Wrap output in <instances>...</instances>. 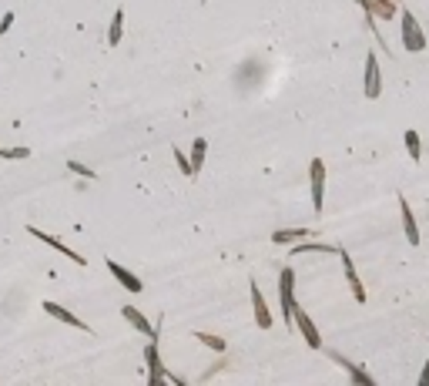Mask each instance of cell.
Returning <instances> with one entry per match:
<instances>
[{"label": "cell", "mask_w": 429, "mask_h": 386, "mask_svg": "<svg viewBox=\"0 0 429 386\" xmlns=\"http://www.w3.org/2000/svg\"><path fill=\"white\" fill-rule=\"evenodd\" d=\"M121 316H125V319L131 323V326H134V329H138V333H145L148 339H158V333H154V326L148 323V316H145V312H138L134 306H121Z\"/></svg>", "instance_id": "cell-14"}, {"label": "cell", "mask_w": 429, "mask_h": 386, "mask_svg": "<svg viewBox=\"0 0 429 386\" xmlns=\"http://www.w3.org/2000/svg\"><path fill=\"white\" fill-rule=\"evenodd\" d=\"M145 363H148V383L151 386H161L165 383V366H161V353H158V339H148L145 346Z\"/></svg>", "instance_id": "cell-9"}, {"label": "cell", "mask_w": 429, "mask_h": 386, "mask_svg": "<svg viewBox=\"0 0 429 386\" xmlns=\"http://www.w3.org/2000/svg\"><path fill=\"white\" fill-rule=\"evenodd\" d=\"M362 91H366V98H369V101H379V94H382V68H379L376 51L366 54V77H362Z\"/></svg>", "instance_id": "cell-4"}, {"label": "cell", "mask_w": 429, "mask_h": 386, "mask_svg": "<svg viewBox=\"0 0 429 386\" xmlns=\"http://www.w3.org/2000/svg\"><path fill=\"white\" fill-rule=\"evenodd\" d=\"M67 172H74V175H81V179H87V181L98 179V172H94V168H87L84 161H74V158L67 161Z\"/></svg>", "instance_id": "cell-21"}, {"label": "cell", "mask_w": 429, "mask_h": 386, "mask_svg": "<svg viewBox=\"0 0 429 386\" xmlns=\"http://www.w3.org/2000/svg\"><path fill=\"white\" fill-rule=\"evenodd\" d=\"M41 309H44L48 316H54L57 323H64V326H71V329H81V333H91V326H87L84 319H77V316H74V312H71V309H64V306H61V303H54V299H44V303H41Z\"/></svg>", "instance_id": "cell-6"}, {"label": "cell", "mask_w": 429, "mask_h": 386, "mask_svg": "<svg viewBox=\"0 0 429 386\" xmlns=\"http://www.w3.org/2000/svg\"><path fill=\"white\" fill-rule=\"evenodd\" d=\"M27 235H34L37 242H44V245H51L54 252H61V256H67L71 262H77V265H87V258L81 256V252H74V249H67L61 238H54V235H48V232H41L37 225H27Z\"/></svg>", "instance_id": "cell-7"}, {"label": "cell", "mask_w": 429, "mask_h": 386, "mask_svg": "<svg viewBox=\"0 0 429 386\" xmlns=\"http://www.w3.org/2000/svg\"><path fill=\"white\" fill-rule=\"evenodd\" d=\"M292 323L299 326V333H302V339L308 343V349H322V336H319V326L312 323V316L305 312L299 303H295V309H292Z\"/></svg>", "instance_id": "cell-5"}, {"label": "cell", "mask_w": 429, "mask_h": 386, "mask_svg": "<svg viewBox=\"0 0 429 386\" xmlns=\"http://www.w3.org/2000/svg\"><path fill=\"white\" fill-rule=\"evenodd\" d=\"M419 386H429V360H426V366H423V373H419Z\"/></svg>", "instance_id": "cell-25"}, {"label": "cell", "mask_w": 429, "mask_h": 386, "mask_svg": "<svg viewBox=\"0 0 429 386\" xmlns=\"http://www.w3.org/2000/svg\"><path fill=\"white\" fill-rule=\"evenodd\" d=\"M292 252H295V256H302V252H322V256H335L339 249H335V245H326V242H308V238H302V242H292Z\"/></svg>", "instance_id": "cell-17"}, {"label": "cell", "mask_w": 429, "mask_h": 386, "mask_svg": "<svg viewBox=\"0 0 429 386\" xmlns=\"http://www.w3.org/2000/svg\"><path fill=\"white\" fill-rule=\"evenodd\" d=\"M198 343H205L208 349H215V353H225V339L222 336H211V333H195Z\"/></svg>", "instance_id": "cell-20"}, {"label": "cell", "mask_w": 429, "mask_h": 386, "mask_svg": "<svg viewBox=\"0 0 429 386\" xmlns=\"http://www.w3.org/2000/svg\"><path fill=\"white\" fill-rule=\"evenodd\" d=\"M326 356H328V360H332V363H335L339 369H346L353 383H359V386H376V380H373V376H369V373H366L362 366H355L353 360H346L342 353H332V349H326Z\"/></svg>", "instance_id": "cell-8"}, {"label": "cell", "mask_w": 429, "mask_h": 386, "mask_svg": "<svg viewBox=\"0 0 429 386\" xmlns=\"http://www.w3.org/2000/svg\"><path fill=\"white\" fill-rule=\"evenodd\" d=\"M121 37H125V10L118 7L114 17H111V27H107V48H118Z\"/></svg>", "instance_id": "cell-16"}, {"label": "cell", "mask_w": 429, "mask_h": 386, "mask_svg": "<svg viewBox=\"0 0 429 386\" xmlns=\"http://www.w3.org/2000/svg\"><path fill=\"white\" fill-rule=\"evenodd\" d=\"M202 3H208V0H202Z\"/></svg>", "instance_id": "cell-26"}, {"label": "cell", "mask_w": 429, "mask_h": 386, "mask_svg": "<svg viewBox=\"0 0 429 386\" xmlns=\"http://www.w3.org/2000/svg\"><path fill=\"white\" fill-rule=\"evenodd\" d=\"M335 256L342 258V269H346V283H349V292H353V299L355 303H366V285L359 283V272H355V262H353V256L349 252H335Z\"/></svg>", "instance_id": "cell-10"}, {"label": "cell", "mask_w": 429, "mask_h": 386, "mask_svg": "<svg viewBox=\"0 0 429 386\" xmlns=\"http://www.w3.org/2000/svg\"><path fill=\"white\" fill-rule=\"evenodd\" d=\"M278 299H282L285 329L295 333V323H292V309H295V272H292V269H282V276H278Z\"/></svg>", "instance_id": "cell-2"}, {"label": "cell", "mask_w": 429, "mask_h": 386, "mask_svg": "<svg viewBox=\"0 0 429 386\" xmlns=\"http://www.w3.org/2000/svg\"><path fill=\"white\" fill-rule=\"evenodd\" d=\"M205 154H208V141H205V138H195V141H191V158H188V161H191V175H195V179H198V172H202Z\"/></svg>", "instance_id": "cell-18"}, {"label": "cell", "mask_w": 429, "mask_h": 386, "mask_svg": "<svg viewBox=\"0 0 429 386\" xmlns=\"http://www.w3.org/2000/svg\"><path fill=\"white\" fill-rule=\"evenodd\" d=\"M107 272H111V276H114L118 283L125 285L127 292H134V296H138V292H145V283H141V279H138V276H134L131 269H125L121 262H114V258H107Z\"/></svg>", "instance_id": "cell-11"}, {"label": "cell", "mask_w": 429, "mask_h": 386, "mask_svg": "<svg viewBox=\"0 0 429 386\" xmlns=\"http://www.w3.org/2000/svg\"><path fill=\"white\" fill-rule=\"evenodd\" d=\"M249 292H252V309H255V326L258 329H272V312H269V303H265V296H262V289L258 285H249Z\"/></svg>", "instance_id": "cell-12"}, {"label": "cell", "mask_w": 429, "mask_h": 386, "mask_svg": "<svg viewBox=\"0 0 429 386\" xmlns=\"http://www.w3.org/2000/svg\"><path fill=\"white\" fill-rule=\"evenodd\" d=\"M403 48L409 54H419V51H426L429 48L426 30L419 27V21H416L412 10H403Z\"/></svg>", "instance_id": "cell-3"}, {"label": "cell", "mask_w": 429, "mask_h": 386, "mask_svg": "<svg viewBox=\"0 0 429 386\" xmlns=\"http://www.w3.org/2000/svg\"><path fill=\"white\" fill-rule=\"evenodd\" d=\"M399 215H403V235L409 245H419L423 242V235H419V225H416V215H412V208L406 202L403 195H399Z\"/></svg>", "instance_id": "cell-13"}, {"label": "cell", "mask_w": 429, "mask_h": 386, "mask_svg": "<svg viewBox=\"0 0 429 386\" xmlns=\"http://www.w3.org/2000/svg\"><path fill=\"white\" fill-rule=\"evenodd\" d=\"M175 161H178V168H181V175H185V179H195V175H191V161L185 158L181 148H175Z\"/></svg>", "instance_id": "cell-23"}, {"label": "cell", "mask_w": 429, "mask_h": 386, "mask_svg": "<svg viewBox=\"0 0 429 386\" xmlns=\"http://www.w3.org/2000/svg\"><path fill=\"white\" fill-rule=\"evenodd\" d=\"M0 158H7V161H24V158H30V148H0Z\"/></svg>", "instance_id": "cell-22"}, {"label": "cell", "mask_w": 429, "mask_h": 386, "mask_svg": "<svg viewBox=\"0 0 429 386\" xmlns=\"http://www.w3.org/2000/svg\"><path fill=\"white\" fill-rule=\"evenodd\" d=\"M308 235H312V232L302 229V225H299V229H275L272 232V242H275V245H292V242H302Z\"/></svg>", "instance_id": "cell-15"}, {"label": "cell", "mask_w": 429, "mask_h": 386, "mask_svg": "<svg viewBox=\"0 0 429 386\" xmlns=\"http://www.w3.org/2000/svg\"><path fill=\"white\" fill-rule=\"evenodd\" d=\"M10 24H14V10H7V14H3V21H0V34H7Z\"/></svg>", "instance_id": "cell-24"}, {"label": "cell", "mask_w": 429, "mask_h": 386, "mask_svg": "<svg viewBox=\"0 0 429 386\" xmlns=\"http://www.w3.org/2000/svg\"><path fill=\"white\" fill-rule=\"evenodd\" d=\"M308 192H312V212L322 215L326 208V161L322 158L308 161Z\"/></svg>", "instance_id": "cell-1"}, {"label": "cell", "mask_w": 429, "mask_h": 386, "mask_svg": "<svg viewBox=\"0 0 429 386\" xmlns=\"http://www.w3.org/2000/svg\"><path fill=\"white\" fill-rule=\"evenodd\" d=\"M403 141H406V152H409V158H412V161H423V138H419V131L409 128L403 134Z\"/></svg>", "instance_id": "cell-19"}, {"label": "cell", "mask_w": 429, "mask_h": 386, "mask_svg": "<svg viewBox=\"0 0 429 386\" xmlns=\"http://www.w3.org/2000/svg\"><path fill=\"white\" fill-rule=\"evenodd\" d=\"M396 3H399V0H396Z\"/></svg>", "instance_id": "cell-27"}]
</instances>
